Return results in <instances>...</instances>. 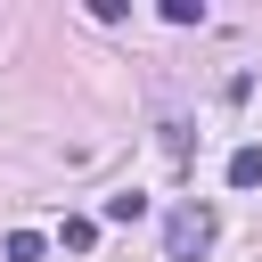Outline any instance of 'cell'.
Returning <instances> with one entry per match:
<instances>
[{
  "label": "cell",
  "mask_w": 262,
  "mask_h": 262,
  "mask_svg": "<svg viewBox=\"0 0 262 262\" xmlns=\"http://www.w3.org/2000/svg\"><path fill=\"white\" fill-rule=\"evenodd\" d=\"M213 237H221L213 205H172V221H164V254H172V262H205Z\"/></svg>",
  "instance_id": "cell-1"
},
{
  "label": "cell",
  "mask_w": 262,
  "mask_h": 262,
  "mask_svg": "<svg viewBox=\"0 0 262 262\" xmlns=\"http://www.w3.org/2000/svg\"><path fill=\"white\" fill-rule=\"evenodd\" d=\"M57 246H66V254H90V246H98V213H66V221H57Z\"/></svg>",
  "instance_id": "cell-2"
},
{
  "label": "cell",
  "mask_w": 262,
  "mask_h": 262,
  "mask_svg": "<svg viewBox=\"0 0 262 262\" xmlns=\"http://www.w3.org/2000/svg\"><path fill=\"white\" fill-rule=\"evenodd\" d=\"M0 254H8V262H41V254H49V237H41V229H8V237H0Z\"/></svg>",
  "instance_id": "cell-3"
},
{
  "label": "cell",
  "mask_w": 262,
  "mask_h": 262,
  "mask_svg": "<svg viewBox=\"0 0 262 262\" xmlns=\"http://www.w3.org/2000/svg\"><path fill=\"white\" fill-rule=\"evenodd\" d=\"M139 213H147V196H139V188H115V196L98 205V221H139Z\"/></svg>",
  "instance_id": "cell-4"
},
{
  "label": "cell",
  "mask_w": 262,
  "mask_h": 262,
  "mask_svg": "<svg viewBox=\"0 0 262 262\" xmlns=\"http://www.w3.org/2000/svg\"><path fill=\"white\" fill-rule=\"evenodd\" d=\"M229 188H262V147H237L229 156Z\"/></svg>",
  "instance_id": "cell-5"
},
{
  "label": "cell",
  "mask_w": 262,
  "mask_h": 262,
  "mask_svg": "<svg viewBox=\"0 0 262 262\" xmlns=\"http://www.w3.org/2000/svg\"><path fill=\"white\" fill-rule=\"evenodd\" d=\"M164 25H205V0H164Z\"/></svg>",
  "instance_id": "cell-6"
}]
</instances>
